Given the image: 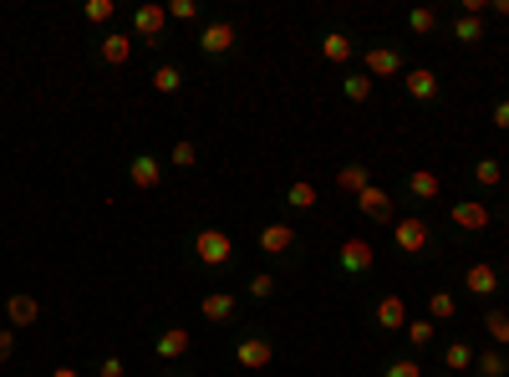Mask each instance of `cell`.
Listing matches in <instances>:
<instances>
[{"mask_svg":"<svg viewBox=\"0 0 509 377\" xmlns=\"http://www.w3.org/2000/svg\"><path fill=\"white\" fill-rule=\"evenodd\" d=\"M244 291L255 296V301H270V296H275V275H250V281H244Z\"/></svg>","mask_w":509,"mask_h":377,"instance_id":"e575fe53","label":"cell"},{"mask_svg":"<svg viewBox=\"0 0 509 377\" xmlns=\"http://www.w3.org/2000/svg\"><path fill=\"white\" fill-rule=\"evenodd\" d=\"M357 210H362L366 219H377V225H392V194L377 184H366L362 194H357Z\"/></svg>","mask_w":509,"mask_h":377,"instance_id":"8992f818","label":"cell"},{"mask_svg":"<svg viewBox=\"0 0 509 377\" xmlns=\"http://www.w3.org/2000/svg\"><path fill=\"white\" fill-rule=\"evenodd\" d=\"M499 179H505L499 158H479V164H474V184L479 188H499Z\"/></svg>","mask_w":509,"mask_h":377,"instance_id":"d4e9b609","label":"cell"},{"mask_svg":"<svg viewBox=\"0 0 509 377\" xmlns=\"http://www.w3.org/2000/svg\"><path fill=\"white\" fill-rule=\"evenodd\" d=\"M464 286L474 296H494V291H499V271H494L489 260H474V265L464 271Z\"/></svg>","mask_w":509,"mask_h":377,"instance_id":"5bb4252c","label":"cell"},{"mask_svg":"<svg viewBox=\"0 0 509 377\" xmlns=\"http://www.w3.org/2000/svg\"><path fill=\"white\" fill-rule=\"evenodd\" d=\"M489 11H494V16H509V0H489Z\"/></svg>","mask_w":509,"mask_h":377,"instance_id":"60d3db41","label":"cell"},{"mask_svg":"<svg viewBox=\"0 0 509 377\" xmlns=\"http://www.w3.org/2000/svg\"><path fill=\"white\" fill-rule=\"evenodd\" d=\"M321 57H326L331 66H342V62H351V57H357V46H351V36L331 31V36H321Z\"/></svg>","mask_w":509,"mask_h":377,"instance_id":"d6986e66","label":"cell"},{"mask_svg":"<svg viewBox=\"0 0 509 377\" xmlns=\"http://www.w3.org/2000/svg\"><path fill=\"white\" fill-rule=\"evenodd\" d=\"M36 316H41V301H36V296H26V291L5 296V321H11V327H31Z\"/></svg>","mask_w":509,"mask_h":377,"instance_id":"4fadbf2b","label":"cell"},{"mask_svg":"<svg viewBox=\"0 0 509 377\" xmlns=\"http://www.w3.org/2000/svg\"><path fill=\"white\" fill-rule=\"evenodd\" d=\"M366 184H372V173H366V164H346L342 173H336V188H346V194H362Z\"/></svg>","mask_w":509,"mask_h":377,"instance_id":"44dd1931","label":"cell"},{"mask_svg":"<svg viewBox=\"0 0 509 377\" xmlns=\"http://www.w3.org/2000/svg\"><path fill=\"white\" fill-rule=\"evenodd\" d=\"M474 367H479V377H505L509 373V362H505L499 347H494V352H479V357H474Z\"/></svg>","mask_w":509,"mask_h":377,"instance_id":"4316f807","label":"cell"},{"mask_svg":"<svg viewBox=\"0 0 509 377\" xmlns=\"http://www.w3.org/2000/svg\"><path fill=\"white\" fill-rule=\"evenodd\" d=\"M199 164V148L194 143H174V168H194Z\"/></svg>","mask_w":509,"mask_h":377,"instance_id":"8d00e7d4","label":"cell"},{"mask_svg":"<svg viewBox=\"0 0 509 377\" xmlns=\"http://www.w3.org/2000/svg\"><path fill=\"white\" fill-rule=\"evenodd\" d=\"M51 377H81L77 367H51Z\"/></svg>","mask_w":509,"mask_h":377,"instance_id":"b9f144b4","label":"cell"},{"mask_svg":"<svg viewBox=\"0 0 509 377\" xmlns=\"http://www.w3.org/2000/svg\"><path fill=\"white\" fill-rule=\"evenodd\" d=\"M179 87H183V72H179V66H158V72H153V92H163V97H174Z\"/></svg>","mask_w":509,"mask_h":377,"instance_id":"f546056e","label":"cell"},{"mask_svg":"<svg viewBox=\"0 0 509 377\" xmlns=\"http://www.w3.org/2000/svg\"><path fill=\"white\" fill-rule=\"evenodd\" d=\"M448 219H453V230H489V204H479V199H459V204L448 210Z\"/></svg>","mask_w":509,"mask_h":377,"instance_id":"ba28073f","label":"cell"},{"mask_svg":"<svg viewBox=\"0 0 509 377\" xmlns=\"http://www.w3.org/2000/svg\"><path fill=\"white\" fill-rule=\"evenodd\" d=\"M372 316H377V327H382V332H403V327H407V306H403V296H382V301L372 306Z\"/></svg>","mask_w":509,"mask_h":377,"instance_id":"7c38bea8","label":"cell"},{"mask_svg":"<svg viewBox=\"0 0 509 377\" xmlns=\"http://www.w3.org/2000/svg\"><path fill=\"white\" fill-rule=\"evenodd\" d=\"M16 352V327H0V362Z\"/></svg>","mask_w":509,"mask_h":377,"instance_id":"f35d334b","label":"cell"},{"mask_svg":"<svg viewBox=\"0 0 509 377\" xmlns=\"http://www.w3.org/2000/svg\"><path fill=\"white\" fill-rule=\"evenodd\" d=\"M153 352L163 357V362H174V357L189 352V332L183 327H168V332H158V342H153Z\"/></svg>","mask_w":509,"mask_h":377,"instance_id":"ac0fdd59","label":"cell"},{"mask_svg":"<svg viewBox=\"0 0 509 377\" xmlns=\"http://www.w3.org/2000/svg\"><path fill=\"white\" fill-rule=\"evenodd\" d=\"M285 204H296V210H316V184L296 179V184L285 188Z\"/></svg>","mask_w":509,"mask_h":377,"instance_id":"83f0119b","label":"cell"},{"mask_svg":"<svg viewBox=\"0 0 509 377\" xmlns=\"http://www.w3.org/2000/svg\"><path fill=\"white\" fill-rule=\"evenodd\" d=\"M459 316V301L448 291H433V301H428V321H453Z\"/></svg>","mask_w":509,"mask_h":377,"instance_id":"484cf974","label":"cell"},{"mask_svg":"<svg viewBox=\"0 0 509 377\" xmlns=\"http://www.w3.org/2000/svg\"><path fill=\"white\" fill-rule=\"evenodd\" d=\"M392 240H397V250L403 255H423L428 250V225L418 219V214H407V219H392Z\"/></svg>","mask_w":509,"mask_h":377,"instance_id":"7a4b0ae2","label":"cell"},{"mask_svg":"<svg viewBox=\"0 0 509 377\" xmlns=\"http://www.w3.org/2000/svg\"><path fill=\"white\" fill-rule=\"evenodd\" d=\"M122 373H127V362H122V357H102L97 377H122Z\"/></svg>","mask_w":509,"mask_h":377,"instance_id":"74e56055","label":"cell"},{"mask_svg":"<svg viewBox=\"0 0 509 377\" xmlns=\"http://www.w3.org/2000/svg\"><path fill=\"white\" fill-rule=\"evenodd\" d=\"M362 66H366V77L377 82V77H397V72H403V57H397L392 46H366Z\"/></svg>","mask_w":509,"mask_h":377,"instance_id":"5b68a950","label":"cell"},{"mask_svg":"<svg viewBox=\"0 0 509 377\" xmlns=\"http://www.w3.org/2000/svg\"><path fill=\"white\" fill-rule=\"evenodd\" d=\"M199 312H204V321H229V316H235V296H229V291H209L199 301Z\"/></svg>","mask_w":509,"mask_h":377,"instance_id":"ffe728a7","label":"cell"},{"mask_svg":"<svg viewBox=\"0 0 509 377\" xmlns=\"http://www.w3.org/2000/svg\"><path fill=\"white\" fill-rule=\"evenodd\" d=\"M433 332H438V321H423V316H418V321L407 316V327H403V336L413 342V347H418V352H423L428 342H433Z\"/></svg>","mask_w":509,"mask_h":377,"instance_id":"cb8c5ba5","label":"cell"},{"mask_svg":"<svg viewBox=\"0 0 509 377\" xmlns=\"http://www.w3.org/2000/svg\"><path fill=\"white\" fill-rule=\"evenodd\" d=\"M163 31H168V5H138V11H133V36L158 42Z\"/></svg>","mask_w":509,"mask_h":377,"instance_id":"277c9868","label":"cell"},{"mask_svg":"<svg viewBox=\"0 0 509 377\" xmlns=\"http://www.w3.org/2000/svg\"><path fill=\"white\" fill-rule=\"evenodd\" d=\"M97 51H102V62L107 66L133 62V31H107V36L97 42Z\"/></svg>","mask_w":509,"mask_h":377,"instance_id":"30bf717a","label":"cell"},{"mask_svg":"<svg viewBox=\"0 0 509 377\" xmlns=\"http://www.w3.org/2000/svg\"><path fill=\"white\" fill-rule=\"evenodd\" d=\"M494 123L509 127V97H499V103H494Z\"/></svg>","mask_w":509,"mask_h":377,"instance_id":"ab89813d","label":"cell"},{"mask_svg":"<svg viewBox=\"0 0 509 377\" xmlns=\"http://www.w3.org/2000/svg\"><path fill=\"white\" fill-rule=\"evenodd\" d=\"M194 255H199V265H214V271H220V265L235 260V240L224 230H199L194 235Z\"/></svg>","mask_w":509,"mask_h":377,"instance_id":"6da1fadb","label":"cell"},{"mask_svg":"<svg viewBox=\"0 0 509 377\" xmlns=\"http://www.w3.org/2000/svg\"><path fill=\"white\" fill-rule=\"evenodd\" d=\"M81 16H87V26H107L112 16H118V5H112V0H87Z\"/></svg>","mask_w":509,"mask_h":377,"instance_id":"4dcf8cb0","label":"cell"},{"mask_svg":"<svg viewBox=\"0 0 509 377\" xmlns=\"http://www.w3.org/2000/svg\"><path fill=\"white\" fill-rule=\"evenodd\" d=\"M382 377H423V362L418 357H392L382 367Z\"/></svg>","mask_w":509,"mask_h":377,"instance_id":"1f68e13d","label":"cell"},{"mask_svg":"<svg viewBox=\"0 0 509 377\" xmlns=\"http://www.w3.org/2000/svg\"><path fill=\"white\" fill-rule=\"evenodd\" d=\"M179 377H194V373H179Z\"/></svg>","mask_w":509,"mask_h":377,"instance_id":"7bdbcfd3","label":"cell"},{"mask_svg":"<svg viewBox=\"0 0 509 377\" xmlns=\"http://www.w3.org/2000/svg\"><path fill=\"white\" fill-rule=\"evenodd\" d=\"M336 265H342L346 275H366L377 265V245H372V240H346L342 250H336Z\"/></svg>","mask_w":509,"mask_h":377,"instance_id":"3957f363","label":"cell"},{"mask_svg":"<svg viewBox=\"0 0 509 377\" xmlns=\"http://www.w3.org/2000/svg\"><path fill=\"white\" fill-rule=\"evenodd\" d=\"M433 26H438V16H433L428 5H418V11H407V31H413V36H428Z\"/></svg>","mask_w":509,"mask_h":377,"instance_id":"836d02e7","label":"cell"},{"mask_svg":"<svg viewBox=\"0 0 509 377\" xmlns=\"http://www.w3.org/2000/svg\"><path fill=\"white\" fill-rule=\"evenodd\" d=\"M168 21H199V5L194 0H168Z\"/></svg>","mask_w":509,"mask_h":377,"instance_id":"d590c367","label":"cell"},{"mask_svg":"<svg viewBox=\"0 0 509 377\" xmlns=\"http://www.w3.org/2000/svg\"><path fill=\"white\" fill-rule=\"evenodd\" d=\"M443 367H448V373L474 367V347H468V342H448V347H443Z\"/></svg>","mask_w":509,"mask_h":377,"instance_id":"603a6c76","label":"cell"},{"mask_svg":"<svg viewBox=\"0 0 509 377\" xmlns=\"http://www.w3.org/2000/svg\"><path fill=\"white\" fill-rule=\"evenodd\" d=\"M127 179H133V188H158L163 184V164L153 158V153H138V158L127 164Z\"/></svg>","mask_w":509,"mask_h":377,"instance_id":"8fae6325","label":"cell"},{"mask_svg":"<svg viewBox=\"0 0 509 377\" xmlns=\"http://www.w3.org/2000/svg\"><path fill=\"white\" fill-rule=\"evenodd\" d=\"M484 332L499 342V347H509V316L505 312H484Z\"/></svg>","mask_w":509,"mask_h":377,"instance_id":"d6a6232c","label":"cell"},{"mask_svg":"<svg viewBox=\"0 0 509 377\" xmlns=\"http://www.w3.org/2000/svg\"><path fill=\"white\" fill-rule=\"evenodd\" d=\"M479 36H484V26H479V16H453V42L474 46Z\"/></svg>","mask_w":509,"mask_h":377,"instance_id":"f1b7e54d","label":"cell"},{"mask_svg":"<svg viewBox=\"0 0 509 377\" xmlns=\"http://www.w3.org/2000/svg\"><path fill=\"white\" fill-rule=\"evenodd\" d=\"M407 194H413V199H438V194H443V179H438L433 168H413V173H407Z\"/></svg>","mask_w":509,"mask_h":377,"instance_id":"e0dca14e","label":"cell"},{"mask_svg":"<svg viewBox=\"0 0 509 377\" xmlns=\"http://www.w3.org/2000/svg\"><path fill=\"white\" fill-rule=\"evenodd\" d=\"M199 51H204V57H224V51H235V26H229V21H209L199 31Z\"/></svg>","mask_w":509,"mask_h":377,"instance_id":"52a82bcc","label":"cell"},{"mask_svg":"<svg viewBox=\"0 0 509 377\" xmlns=\"http://www.w3.org/2000/svg\"><path fill=\"white\" fill-rule=\"evenodd\" d=\"M403 87H407L413 103H433V97H438V77H433L428 66H413V72L403 77Z\"/></svg>","mask_w":509,"mask_h":377,"instance_id":"9a60e30c","label":"cell"},{"mask_svg":"<svg viewBox=\"0 0 509 377\" xmlns=\"http://www.w3.org/2000/svg\"><path fill=\"white\" fill-rule=\"evenodd\" d=\"M342 92H346V103H366V97H372V77H366V72H346Z\"/></svg>","mask_w":509,"mask_h":377,"instance_id":"7402d4cb","label":"cell"},{"mask_svg":"<svg viewBox=\"0 0 509 377\" xmlns=\"http://www.w3.org/2000/svg\"><path fill=\"white\" fill-rule=\"evenodd\" d=\"M270 357H275V347H270L265 336H240V342H235V362H240V367H270Z\"/></svg>","mask_w":509,"mask_h":377,"instance_id":"9c48e42d","label":"cell"},{"mask_svg":"<svg viewBox=\"0 0 509 377\" xmlns=\"http://www.w3.org/2000/svg\"><path fill=\"white\" fill-rule=\"evenodd\" d=\"M255 245H260L265 255H285V250H296V230H290V225H265Z\"/></svg>","mask_w":509,"mask_h":377,"instance_id":"2e32d148","label":"cell"}]
</instances>
